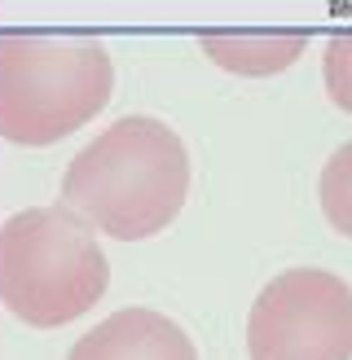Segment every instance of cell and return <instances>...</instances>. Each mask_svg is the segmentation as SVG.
<instances>
[{
    "label": "cell",
    "instance_id": "obj_1",
    "mask_svg": "<svg viewBox=\"0 0 352 360\" xmlns=\"http://www.w3.org/2000/svg\"><path fill=\"white\" fill-rule=\"evenodd\" d=\"M189 198V150L163 119L128 115L97 132L62 172V202L97 233L141 242L163 233Z\"/></svg>",
    "mask_w": 352,
    "mask_h": 360
},
{
    "label": "cell",
    "instance_id": "obj_2",
    "mask_svg": "<svg viewBox=\"0 0 352 360\" xmlns=\"http://www.w3.org/2000/svg\"><path fill=\"white\" fill-rule=\"evenodd\" d=\"M111 264L97 229L62 207H27L0 224V303L31 330H58L93 312Z\"/></svg>",
    "mask_w": 352,
    "mask_h": 360
},
{
    "label": "cell",
    "instance_id": "obj_3",
    "mask_svg": "<svg viewBox=\"0 0 352 360\" xmlns=\"http://www.w3.org/2000/svg\"><path fill=\"white\" fill-rule=\"evenodd\" d=\"M115 93L111 53L84 35H0V136L58 146L93 123Z\"/></svg>",
    "mask_w": 352,
    "mask_h": 360
},
{
    "label": "cell",
    "instance_id": "obj_4",
    "mask_svg": "<svg viewBox=\"0 0 352 360\" xmlns=\"http://www.w3.org/2000/svg\"><path fill=\"white\" fill-rule=\"evenodd\" d=\"M251 360H352V285L330 268H287L246 312Z\"/></svg>",
    "mask_w": 352,
    "mask_h": 360
},
{
    "label": "cell",
    "instance_id": "obj_5",
    "mask_svg": "<svg viewBox=\"0 0 352 360\" xmlns=\"http://www.w3.org/2000/svg\"><path fill=\"white\" fill-rule=\"evenodd\" d=\"M66 360H199L189 334L154 308H119L97 321Z\"/></svg>",
    "mask_w": 352,
    "mask_h": 360
},
{
    "label": "cell",
    "instance_id": "obj_6",
    "mask_svg": "<svg viewBox=\"0 0 352 360\" xmlns=\"http://www.w3.org/2000/svg\"><path fill=\"white\" fill-rule=\"evenodd\" d=\"M199 44L229 75L264 79V75L287 70L295 58H304L308 31H203Z\"/></svg>",
    "mask_w": 352,
    "mask_h": 360
},
{
    "label": "cell",
    "instance_id": "obj_7",
    "mask_svg": "<svg viewBox=\"0 0 352 360\" xmlns=\"http://www.w3.org/2000/svg\"><path fill=\"white\" fill-rule=\"evenodd\" d=\"M317 202H322L326 224L352 242V141L326 158L322 176H317Z\"/></svg>",
    "mask_w": 352,
    "mask_h": 360
},
{
    "label": "cell",
    "instance_id": "obj_8",
    "mask_svg": "<svg viewBox=\"0 0 352 360\" xmlns=\"http://www.w3.org/2000/svg\"><path fill=\"white\" fill-rule=\"evenodd\" d=\"M322 84H326V97L339 105L344 115H352V31L326 40V49H322Z\"/></svg>",
    "mask_w": 352,
    "mask_h": 360
}]
</instances>
